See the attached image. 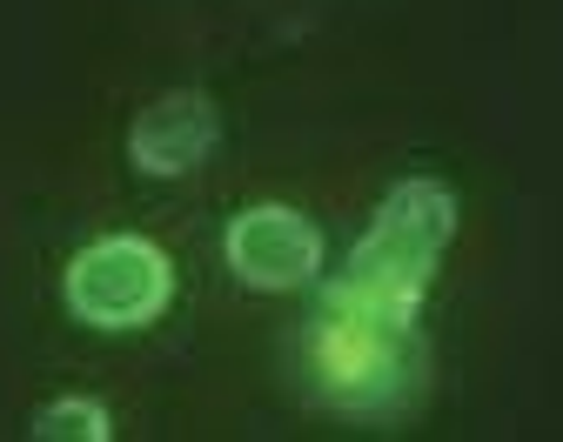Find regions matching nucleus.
Segmentation results:
<instances>
[{
	"instance_id": "obj_5",
	"label": "nucleus",
	"mask_w": 563,
	"mask_h": 442,
	"mask_svg": "<svg viewBox=\"0 0 563 442\" xmlns=\"http://www.w3.org/2000/svg\"><path fill=\"white\" fill-rule=\"evenodd\" d=\"M27 435H34V442H108V435H114V416H108L95 396H54V402L34 409Z\"/></svg>"
},
{
	"instance_id": "obj_4",
	"label": "nucleus",
	"mask_w": 563,
	"mask_h": 442,
	"mask_svg": "<svg viewBox=\"0 0 563 442\" xmlns=\"http://www.w3.org/2000/svg\"><path fill=\"white\" fill-rule=\"evenodd\" d=\"M216 134H222L216 101L195 95V88H175V95H162V101H148L134 114L128 162L141 175H155V181H175V175H195L208 155H216Z\"/></svg>"
},
{
	"instance_id": "obj_2",
	"label": "nucleus",
	"mask_w": 563,
	"mask_h": 442,
	"mask_svg": "<svg viewBox=\"0 0 563 442\" xmlns=\"http://www.w3.org/2000/svg\"><path fill=\"white\" fill-rule=\"evenodd\" d=\"M67 309H75L88 329H141V322H155L168 309V295H175V268L155 242H141V235H101L88 242L75 262H67Z\"/></svg>"
},
{
	"instance_id": "obj_1",
	"label": "nucleus",
	"mask_w": 563,
	"mask_h": 442,
	"mask_svg": "<svg viewBox=\"0 0 563 442\" xmlns=\"http://www.w3.org/2000/svg\"><path fill=\"white\" fill-rule=\"evenodd\" d=\"M456 235V195L437 175H409L383 195L369 235L356 242L349 268L329 281L322 316L335 322H363L389 335H416V309L430 295V275Z\"/></svg>"
},
{
	"instance_id": "obj_3",
	"label": "nucleus",
	"mask_w": 563,
	"mask_h": 442,
	"mask_svg": "<svg viewBox=\"0 0 563 442\" xmlns=\"http://www.w3.org/2000/svg\"><path fill=\"white\" fill-rule=\"evenodd\" d=\"M222 248H229V268H235L249 288H268V295L302 288V281H316V268H322V235H316V221L296 214V208H282V201H262V208L235 214Z\"/></svg>"
}]
</instances>
